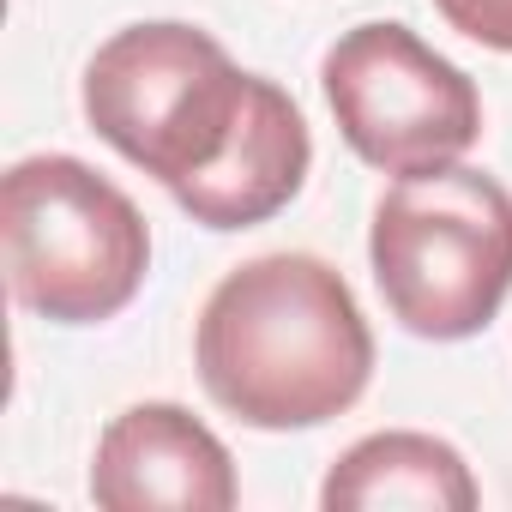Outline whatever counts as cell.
Returning a JSON list of instances; mask_svg holds the SVG:
<instances>
[{
    "label": "cell",
    "mask_w": 512,
    "mask_h": 512,
    "mask_svg": "<svg viewBox=\"0 0 512 512\" xmlns=\"http://www.w3.org/2000/svg\"><path fill=\"white\" fill-rule=\"evenodd\" d=\"M193 368L223 416L290 434L344 416L368 392L374 332L320 253H260L205 296Z\"/></svg>",
    "instance_id": "1"
},
{
    "label": "cell",
    "mask_w": 512,
    "mask_h": 512,
    "mask_svg": "<svg viewBox=\"0 0 512 512\" xmlns=\"http://www.w3.org/2000/svg\"><path fill=\"white\" fill-rule=\"evenodd\" d=\"M272 91V79L241 73L211 31L151 19L115 31L85 61L79 103L103 145L163 181L175 205H187L247 145Z\"/></svg>",
    "instance_id": "2"
},
{
    "label": "cell",
    "mask_w": 512,
    "mask_h": 512,
    "mask_svg": "<svg viewBox=\"0 0 512 512\" xmlns=\"http://www.w3.org/2000/svg\"><path fill=\"white\" fill-rule=\"evenodd\" d=\"M368 266L404 332L476 338L512 296V193L470 163L398 175L374 205Z\"/></svg>",
    "instance_id": "3"
},
{
    "label": "cell",
    "mask_w": 512,
    "mask_h": 512,
    "mask_svg": "<svg viewBox=\"0 0 512 512\" xmlns=\"http://www.w3.org/2000/svg\"><path fill=\"white\" fill-rule=\"evenodd\" d=\"M0 241L19 308L49 326L115 320L151 272V229L139 205L85 157H19L0 181Z\"/></svg>",
    "instance_id": "4"
},
{
    "label": "cell",
    "mask_w": 512,
    "mask_h": 512,
    "mask_svg": "<svg viewBox=\"0 0 512 512\" xmlns=\"http://www.w3.org/2000/svg\"><path fill=\"white\" fill-rule=\"evenodd\" d=\"M320 91L344 145L380 175L446 169L482 139L470 73L392 19L344 31L320 61Z\"/></svg>",
    "instance_id": "5"
},
{
    "label": "cell",
    "mask_w": 512,
    "mask_h": 512,
    "mask_svg": "<svg viewBox=\"0 0 512 512\" xmlns=\"http://www.w3.org/2000/svg\"><path fill=\"white\" fill-rule=\"evenodd\" d=\"M235 494L229 446L169 398L127 404L91 458V500L109 512H229Z\"/></svg>",
    "instance_id": "6"
},
{
    "label": "cell",
    "mask_w": 512,
    "mask_h": 512,
    "mask_svg": "<svg viewBox=\"0 0 512 512\" xmlns=\"http://www.w3.org/2000/svg\"><path fill=\"white\" fill-rule=\"evenodd\" d=\"M482 500L464 452L452 440L386 428L356 440L320 482L326 512H374V506H416V512H470Z\"/></svg>",
    "instance_id": "7"
},
{
    "label": "cell",
    "mask_w": 512,
    "mask_h": 512,
    "mask_svg": "<svg viewBox=\"0 0 512 512\" xmlns=\"http://www.w3.org/2000/svg\"><path fill=\"white\" fill-rule=\"evenodd\" d=\"M434 13L458 37H470L494 55H512V0H434Z\"/></svg>",
    "instance_id": "8"
}]
</instances>
